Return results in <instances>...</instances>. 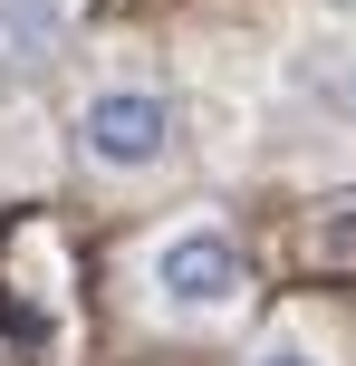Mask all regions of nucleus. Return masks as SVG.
Here are the masks:
<instances>
[{"mask_svg": "<svg viewBox=\"0 0 356 366\" xmlns=\"http://www.w3.org/2000/svg\"><path fill=\"white\" fill-rule=\"evenodd\" d=\"M250 366H337V357H327L308 328H270L260 347H250Z\"/></svg>", "mask_w": 356, "mask_h": 366, "instance_id": "20e7f679", "label": "nucleus"}, {"mask_svg": "<svg viewBox=\"0 0 356 366\" xmlns=\"http://www.w3.org/2000/svg\"><path fill=\"white\" fill-rule=\"evenodd\" d=\"M145 309L173 328H212V318L250 309V251L222 212H183L145 241Z\"/></svg>", "mask_w": 356, "mask_h": 366, "instance_id": "f257e3e1", "label": "nucleus"}, {"mask_svg": "<svg viewBox=\"0 0 356 366\" xmlns=\"http://www.w3.org/2000/svg\"><path fill=\"white\" fill-rule=\"evenodd\" d=\"M337 97H347V116H356V58H347V87H337Z\"/></svg>", "mask_w": 356, "mask_h": 366, "instance_id": "39448f33", "label": "nucleus"}, {"mask_svg": "<svg viewBox=\"0 0 356 366\" xmlns=\"http://www.w3.org/2000/svg\"><path fill=\"white\" fill-rule=\"evenodd\" d=\"M77 154H87L96 174H116V183L164 174L173 164V97L154 87V77H135V68L96 77V87L77 97Z\"/></svg>", "mask_w": 356, "mask_h": 366, "instance_id": "f03ea898", "label": "nucleus"}, {"mask_svg": "<svg viewBox=\"0 0 356 366\" xmlns=\"http://www.w3.org/2000/svg\"><path fill=\"white\" fill-rule=\"evenodd\" d=\"M68 29H77V0H0V68L10 77L49 68L68 49Z\"/></svg>", "mask_w": 356, "mask_h": 366, "instance_id": "7ed1b4c3", "label": "nucleus"}]
</instances>
